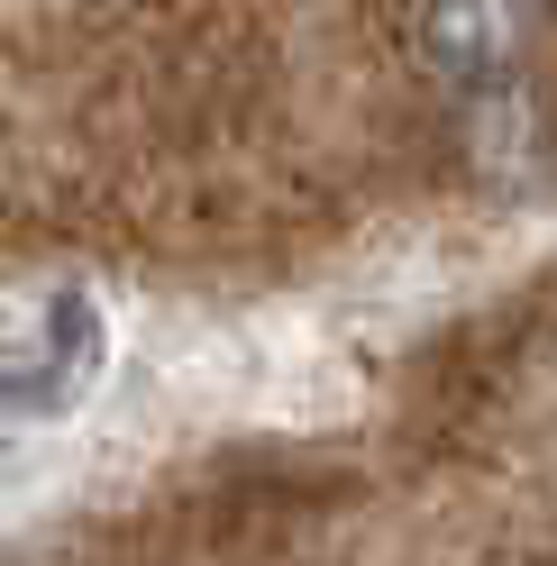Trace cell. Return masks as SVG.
I'll use <instances>...</instances> for the list:
<instances>
[{"label":"cell","mask_w":557,"mask_h":566,"mask_svg":"<svg viewBox=\"0 0 557 566\" xmlns=\"http://www.w3.org/2000/svg\"><path fill=\"white\" fill-rule=\"evenodd\" d=\"M101 302L83 283H38L0 293V402L10 411H74L101 375Z\"/></svg>","instance_id":"obj_1"},{"label":"cell","mask_w":557,"mask_h":566,"mask_svg":"<svg viewBox=\"0 0 557 566\" xmlns=\"http://www.w3.org/2000/svg\"><path fill=\"white\" fill-rule=\"evenodd\" d=\"M530 38H539V0H421V55L475 92H494Z\"/></svg>","instance_id":"obj_2"},{"label":"cell","mask_w":557,"mask_h":566,"mask_svg":"<svg viewBox=\"0 0 557 566\" xmlns=\"http://www.w3.org/2000/svg\"><path fill=\"white\" fill-rule=\"evenodd\" d=\"M38 484H46V457L0 439V521H19L28 503H38Z\"/></svg>","instance_id":"obj_3"}]
</instances>
